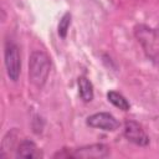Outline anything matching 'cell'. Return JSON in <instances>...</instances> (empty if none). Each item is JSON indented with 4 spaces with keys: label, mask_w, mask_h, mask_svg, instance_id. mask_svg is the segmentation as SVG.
<instances>
[{
    "label": "cell",
    "mask_w": 159,
    "mask_h": 159,
    "mask_svg": "<svg viewBox=\"0 0 159 159\" xmlns=\"http://www.w3.org/2000/svg\"><path fill=\"white\" fill-rule=\"evenodd\" d=\"M123 134L124 137L133 144L139 145V147H147L149 144V137L143 129V127L132 119H128L124 122V128H123Z\"/></svg>",
    "instance_id": "5b68a950"
},
{
    "label": "cell",
    "mask_w": 159,
    "mask_h": 159,
    "mask_svg": "<svg viewBox=\"0 0 159 159\" xmlns=\"http://www.w3.org/2000/svg\"><path fill=\"white\" fill-rule=\"evenodd\" d=\"M111 154L109 147L102 143L89 144L80 148H75L73 150H68L67 148H63L62 152L56 153L55 158H76V159H102Z\"/></svg>",
    "instance_id": "3957f363"
},
{
    "label": "cell",
    "mask_w": 159,
    "mask_h": 159,
    "mask_svg": "<svg viewBox=\"0 0 159 159\" xmlns=\"http://www.w3.org/2000/svg\"><path fill=\"white\" fill-rule=\"evenodd\" d=\"M86 123H87V125H89L92 128H99V129H103L107 132H113V130L118 129V127H119L118 119L108 112L94 113V114L87 117Z\"/></svg>",
    "instance_id": "8992f818"
},
{
    "label": "cell",
    "mask_w": 159,
    "mask_h": 159,
    "mask_svg": "<svg viewBox=\"0 0 159 159\" xmlns=\"http://www.w3.org/2000/svg\"><path fill=\"white\" fill-rule=\"evenodd\" d=\"M70 25H71V14L70 12H65L63 16L61 17V20L58 22V27H57L58 29V35L62 39H66L68 29H70Z\"/></svg>",
    "instance_id": "30bf717a"
},
{
    "label": "cell",
    "mask_w": 159,
    "mask_h": 159,
    "mask_svg": "<svg viewBox=\"0 0 159 159\" xmlns=\"http://www.w3.org/2000/svg\"><path fill=\"white\" fill-rule=\"evenodd\" d=\"M4 61H5V67L7 76L11 81L16 82L20 77L21 72V57L19 52L17 45L12 40H6L5 41V47H4Z\"/></svg>",
    "instance_id": "277c9868"
},
{
    "label": "cell",
    "mask_w": 159,
    "mask_h": 159,
    "mask_svg": "<svg viewBox=\"0 0 159 159\" xmlns=\"http://www.w3.org/2000/svg\"><path fill=\"white\" fill-rule=\"evenodd\" d=\"M51 70V60L43 51H34L29 58V78L30 82L42 88L48 78Z\"/></svg>",
    "instance_id": "7a4b0ae2"
},
{
    "label": "cell",
    "mask_w": 159,
    "mask_h": 159,
    "mask_svg": "<svg viewBox=\"0 0 159 159\" xmlns=\"http://www.w3.org/2000/svg\"><path fill=\"white\" fill-rule=\"evenodd\" d=\"M134 36L140 43L145 56L155 65H159V29L139 24L134 27Z\"/></svg>",
    "instance_id": "6da1fadb"
},
{
    "label": "cell",
    "mask_w": 159,
    "mask_h": 159,
    "mask_svg": "<svg viewBox=\"0 0 159 159\" xmlns=\"http://www.w3.org/2000/svg\"><path fill=\"white\" fill-rule=\"evenodd\" d=\"M78 93L83 102H91L93 99V84L84 76L78 78Z\"/></svg>",
    "instance_id": "ba28073f"
},
{
    "label": "cell",
    "mask_w": 159,
    "mask_h": 159,
    "mask_svg": "<svg viewBox=\"0 0 159 159\" xmlns=\"http://www.w3.org/2000/svg\"><path fill=\"white\" fill-rule=\"evenodd\" d=\"M107 99L114 107H117V108H119V109H122L124 112H127V111L130 109V104L127 101V98L123 94H120L119 92H117V91H109V92H107Z\"/></svg>",
    "instance_id": "9c48e42d"
},
{
    "label": "cell",
    "mask_w": 159,
    "mask_h": 159,
    "mask_svg": "<svg viewBox=\"0 0 159 159\" xmlns=\"http://www.w3.org/2000/svg\"><path fill=\"white\" fill-rule=\"evenodd\" d=\"M16 157L26 158V159H39V158H42L43 154H42L41 149L36 145L35 142H32L30 139H24L17 145Z\"/></svg>",
    "instance_id": "52a82bcc"
}]
</instances>
